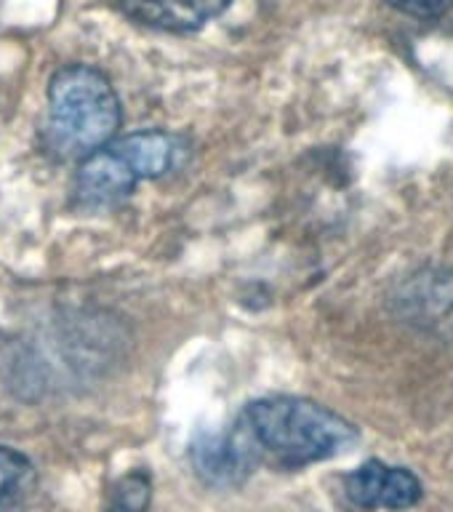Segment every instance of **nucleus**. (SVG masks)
Here are the masks:
<instances>
[{
	"mask_svg": "<svg viewBox=\"0 0 453 512\" xmlns=\"http://www.w3.org/2000/svg\"><path fill=\"white\" fill-rule=\"evenodd\" d=\"M123 120L110 78L91 64H64L48 83L46 150L56 160H83L115 139Z\"/></svg>",
	"mask_w": 453,
	"mask_h": 512,
	"instance_id": "2",
	"label": "nucleus"
},
{
	"mask_svg": "<svg viewBox=\"0 0 453 512\" xmlns=\"http://www.w3.org/2000/svg\"><path fill=\"white\" fill-rule=\"evenodd\" d=\"M192 462L200 478L211 486H235L251 472L256 459L235 427L224 435H200L192 446Z\"/></svg>",
	"mask_w": 453,
	"mask_h": 512,
	"instance_id": "7",
	"label": "nucleus"
},
{
	"mask_svg": "<svg viewBox=\"0 0 453 512\" xmlns=\"http://www.w3.org/2000/svg\"><path fill=\"white\" fill-rule=\"evenodd\" d=\"M38 486L35 467L22 451L0 446V512H27Z\"/></svg>",
	"mask_w": 453,
	"mask_h": 512,
	"instance_id": "8",
	"label": "nucleus"
},
{
	"mask_svg": "<svg viewBox=\"0 0 453 512\" xmlns=\"http://www.w3.org/2000/svg\"><path fill=\"white\" fill-rule=\"evenodd\" d=\"M387 3L403 14L419 16V19H435L453 8V0H387Z\"/></svg>",
	"mask_w": 453,
	"mask_h": 512,
	"instance_id": "10",
	"label": "nucleus"
},
{
	"mask_svg": "<svg viewBox=\"0 0 453 512\" xmlns=\"http://www.w3.org/2000/svg\"><path fill=\"white\" fill-rule=\"evenodd\" d=\"M139 182L131 163L110 142L80 160L72 192L83 208H112L123 203Z\"/></svg>",
	"mask_w": 453,
	"mask_h": 512,
	"instance_id": "4",
	"label": "nucleus"
},
{
	"mask_svg": "<svg viewBox=\"0 0 453 512\" xmlns=\"http://www.w3.org/2000/svg\"><path fill=\"white\" fill-rule=\"evenodd\" d=\"M131 22L160 32L190 35L222 16L232 0H115Z\"/></svg>",
	"mask_w": 453,
	"mask_h": 512,
	"instance_id": "5",
	"label": "nucleus"
},
{
	"mask_svg": "<svg viewBox=\"0 0 453 512\" xmlns=\"http://www.w3.org/2000/svg\"><path fill=\"white\" fill-rule=\"evenodd\" d=\"M235 427L256 462L270 459L288 470L344 454L358 440V430L344 416L294 395H270L248 403Z\"/></svg>",
	"mask_w": 453,
	"mask_h": 512,
	"instance_id": "1",
	"label": "nucleus"
},
{
	"mask_svg": "<svg viewBox=\"0 0 453 512\" xmlns=\"http://www.w3.org/2000/svg\"><path fill=\"white\" fill-rule=\"evenodd\" d=\"M112 147L131 163L139 179H160L182 168L190 158V142L174 131H134V134L112 139Z\"/></svg>",
	"mask_w": 453,
	"mask_h": 512,
	"instance_id": "6",
	"label": "nucleus"
},
{
	"mask_svg": "<svg viewBox=\"0 0 453 512\" xmlns=\"http://www.w3.org/2000/svg\"><path fill=\"white\" fill-rule=\"evenodd\" d=\"M344 494L358 510H408L422 499V480L406 467L371 459L344 478Z\"/></svg>",
	"mask_w": 453,
	"mask_h": 512,
	"instance_id": "3",
	"label": "nucleus"
},
{
	"mask_svg": "<svg viewBox=\"0 0 453 512\" xmlns=\"http://www.w3.org/2000/svg\"><path fill=\"white\" fill-rule=\"evenodd\" d=\"M150 494V475L147 472H131L115 486L110 512H144L147 504H150Z\"/></svg>",
	"mask_w": 453,
	"mask_h": 512,
	"instance_id": "9",
	"label": "nucleus"
}]
</instances>
